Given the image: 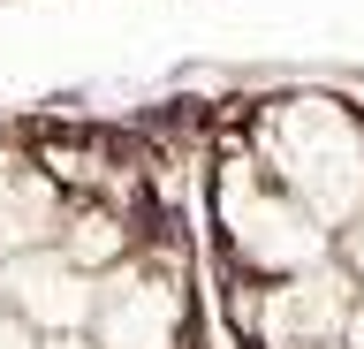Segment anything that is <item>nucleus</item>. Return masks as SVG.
<instances>
[{
  "label": "nucleus",
  "mask_w": 364,
  "mask_h": 349,
  "mask_svg": "<svg viewBox=\"0 0 364 349\" xmlns=\"http://www.w3.org/2000/svg\"><path fill=\"white\" fill-rule=\"evenodd\" d=\"M243 137L273 183L296 205H311L318 228L341 235L364 220V114H349L326 92H289V99H266Z\"/></svg>",
  "instance_id": "f257e3e1"
},
{
  "label": "nucleus",
  "mask_w": 364,
  "mask_h": 349,
  "mask_svg": "<svg viewBox=\"0 0 364 349\" xmlns=\"http://www.w3.org/2000/svg\"><path fill=\"white\" fill-rule=\"evenodd\" d=\"M213 235H220L228 274L266 281V289L334 258V228H318L311 205H296L258 167L250 137H220V152H213Z\"/></svg>",
  "instance_id": "f03ea898"
},
{
  "label": "nucleus",
  "mask_w": 364,
  "mask_h": 349,
  "mask_svg": "<svg viewBox=\"0 0 364 349\" xmlns=\"http://www.w3.org/2000/svg\"><path fill=\"white\" fill-rule=\"evenodd\" d=\"M198 334V304H190V266L175 251V228L159 220V243L99 281V311H91V342L99 349H190Z\"/></svg>",
  "instance_id": "7ed1b4c3"
},
{
  "label": "nucleus",
  "mask_w": 364,
  "mask_h": 349,
  "mask_svg": "<svg viewBox=\"0 0 364 349\" xmlns=\"http://www.w3.org/2000/svg\"><path fill=\"white\" fill-rule=\"evenodd\" d=\"M364 311V289L341 274V258L311 266L296 281H273L258 289V326H250V349H341L349 326Z\"/></svg>",
  "instance_id": "20e7f679"
},
{
  "label": "nucleus",
  "mask_w": 364,
  "mask_h": 349,
  "mask_svg": "<svg viewBox=\"0 0 364 349\" xmlns=\"http://www.w3.org/2000/svg\"><path fill=\"white\" fill-rule=\"evenodd\" d=\"M8 281V311L38 334H91V311H99V281L76 274L61 251H31L16 266H0Z\"/></svg>",
  "instance_id": "39448f33"
},
{
  "label": "nucleus",
  "mask_w": 364,
  "mask_h": 349,
  "mask_svg": "<svg viewBox=\"0 0 364 349\" xmlns=\"http://www.w3.org/2000/svg\"><path fill=\"white\" fill-rule=\"evenodd\" d=\"M334 258H341V274H349V281L364 289V220H357V228H341V235H334Z\"/></svg>",
  "instance_id": "423d86ee"
},
{
  "label": "nucleus",
  "mask_w": 364,
  "mask_h": 349,
  "mask_svg": "<svg viewBox=\"0 0 364 349\" xmlns=\"http://www.w3.org/2000/svg\"><path fill=\"white\" fill-rule=\"evenodd\" d=\"M0 349H46V342H38V326H23L16 311H0Z\"/></svg>",
  "instance_id": "0eeeda50"
},
{
  "label": "nucleus",
  "mask_w": 364,
  "mask_h": 349,
  "mask_svg": "<svg viewBox=\"0 0 364 349\" xmlns=\"http://www.w3.org/2000/svg\"><path fill=\"white\" fill-rule=\"evenodd\" d=\"M38 342H46V349H99L91 334H38Z\"/></svg>",
  "instance_id": "6e6552de"
}]
</instances>
